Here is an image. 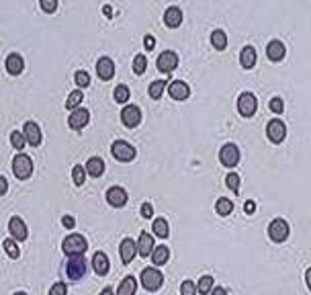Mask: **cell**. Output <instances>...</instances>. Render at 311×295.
<instances>
[{"label":"cell","mask_w":311,"mask_h":295,"mask_svg":"<svg viewBox=\"0 0 311 295\" xmlns=\"http://www.w3.org/2000/svg\"><path fill=\"white\" fill-rule=\"evenodd\" d=\"M219 160H221L223 166L234 168L240 162V148L236 146V144H225V146L221 148V152H219Z\"/></svg>","instance_id":"9c48e42d"},{"label":"cell","mask_w":311,"mask_h":295,"mask_svg":"<svg viewBox=\"0 0 311 295\" xmlns=\"http://www.w3.org/2000/svg\"><path fill=\"white\" fill-rule=\"evenodd\" d=\"M225 182H227V187H229L234 193H238V191H240V185H242V182H240V176H238L236 172H229V174H227V178H225Z\"/></svg>","instance_id":"ab89813d"},{"label":"cell","mask_w":311,"mask_h":295,"mask_svg":"<svg viewBox=\"0 0 311 295\" xmlns=\"http://www.w3.org/2000/svg\"><path fill=\"white\" fill-rule=\"evenodd\" d=\"M180 295H197V285L192 281H182L180 285Z\"/></svg>","instance_id":"b9f144b4"},{"label":"cell","mask_w":311,"mask_h":295,"mask_svg":"<svg viewBox=\"0 0 311 295\" xmlns=\"http://www.w3.org/2000/svg\"><path fill=\"white\" fill-rule=\"evenodd\" d=\"M14 295H27V293H25V291H16Z\"/></svg>","instance_id":"11a10c76"},{"label":"cell","mask_w":311,"mask_h":295,"mask_svg":"<svg viewBox=\"0 0 311 295\" xmlns=\"http://www.w3.org/2000/svg\"><path fill=\"white\" fill-rule=\"evenodd\" d=\"M266 56H268V60H273V62H281V60L287 56V47H285V43H283V41H279V39L270 41V43L266 45Z\"/></svg>","instance_id":"ac0fdd59"},{"label":"cell","mask_w":311,"mask_h":295,"mask_svg":"<svg viewBox=\"0 0 311 295\" xmlns=\"http://www.w3.org/2000/svg\"><path fill=\"white\" fill-rule=\"evenodd\" d=\"M270 111L273 113H277V115H281L283 113V109H285V103H283V99L281 97H275V99H270Z\"/></svg>","instance_id":"60d3db41"},{"label":"cell","mask_w":311,"mask_h":295,"mask_svg":"<svg viewBox=\"0 0 311 295\" xmlns=\"http://www.w3.org/2000/svg\"><path fill=\"white\" fill-rule=\"evenodd\" d=\"M6 191H8V180H6V178L0 174V197H2Z\"/></svg>","instance_id":"681fc988"},{"label":"cell","mask_w":311,"mask_h":295,"mask_svg":"<svg viewBox=\"0 0 311 295\" xmlns=\"http://www.w3.org/2000/svg\"><path fill=\"white\" fill-rule=\"evenodd\" d=\"M82 99H84L82 90H74V93H70V97H68V101H66V109H70V111L78 109V105L82 103Z\"/></svg>","instance_id":"d6a6232c"},{"label":"cell","mask_w":311,"mask_h":295,"mask_svg":"<svg viewBox=\"0 0 311 295\" xmlns=\"http://www.w3.org/2000/svg\"><path fill=\"white\" fill-rule=\"evenodd\" d=\"M168 95H170L174 101H186L188 95H190V88H188L186 82L174 80V82H168Z\"/></svg>","instance_id":"7c38bea8"},{"label":"cell","mask_w":311,"mask_h":295,"mask_svg":"<svg viewBox=\"0 0 311 295\" xmlns=\"http://www.w3.org/2000/svg\"><path fill=\"white\" fill-rule=\"evenodd\" d=\"M146 66H148L146 56H144V53H138V56L133 58V72H135V74H144V72H146Z\"/></svg>","instance_id":"8d00e7d4"},{"label":"cell","mask_w":311,"mask_h":295,"mask_svg":"<svg viewBox=\"0 0 311 295\" xmlns=\"http://www.w3.org/2000/svg\"><path fill=\"white\" fill-rule=\"evenodd\" d=\"M289 234H291V230H289V224H287L285 219L279 217V219L270 222V226H268V236H270L273 242L281 244V242H285V240L289 238Z\"/></svg>","instance_id":"8992f818"},{"label":"cell","mask_w":311,"mask_h":295,"mask_svg":"<svg viewBox=\"0 0 311 295\" xmlns=\"http://www.w3.org/2000/svg\"><path fill=\"white\" fill-rule=\"evenodd\" d=\"M103 12H105V14H107V16H111V12H113V8H111V6H107V4H105V6H103Z\"/></svg>","instance_id":"f5cc1de1"},{"label":"cell","mask_w":311,"mask_h":295,"mask_svg":"<svg viewBox=\"0 0 311 295\" xmlns=\"http://www.w3.org/2000/svg\"><path fill=\"white\" fill-rule=\"evenodd\" d=\"M244 211H246L248 215H252V213L256 211V203H254V201H246V205H244Z\"/></svg>","instance_id":"7dc6e473"},{"label":"cell","mask_w":311,"mask_h":295,"mask_svg":"<svg viewBox=\"0 0 311 295\" xmlns=\"http://www.w3.org/2000/svg\"><path fill=\"white\" fill-rule=\"evenodd\" d=\"M12 172H14V176L21 178V180L29 178L31 172H33V162H31V158H29L27 154H16L14 160H12Z\"/></svg>","instance_id":"277c9868"},{"label":"cell","mask_w":311,"mask_h":295,"mask_svg":"<svg viewBox=\"0 0 311 295\" xmlns=\"http://www.w3.org/2000/svg\"><path fill=\"white\" fill-rule=\"evenodd\" d=\"M211 289H213V277H209V275L201 277L199 283H197V291L201 295H207V293H211Z\"/></svg>","instance_id":"1f68e13d"},{"label":"cell","mask_w":311,"mask_h":295,"mask_svg":"<svg viewBox=\"0 0 311 295\" xmlns=\"http://www.w3.org/2000/svg\"><path fill=\"white\" fill-rule=\"evenodd\" d=\"M68 293V287H66V283H62V281H57L51 289H49V295H66Z\"/></svg>","instance_id":"7bdbcfd3"},{"label":"cell","mask_w":311,"mask_h":295,"mask_svg":"<svg viewBox=\"0 0 311 295\" xmlns=\"http://www.w3.org/2000/svg\"><path fill=\"white\" fill-rule=\"evenodd\" d=\"M41 8L45 12H53L57 8V0H41Z\"/></svg>","instance_id":"ee69618b"},{"label":"cell","mask_w":311,"mask_h":295,"mask_svg":"<svg viewBox=\"0 0 311 295\" xmlns=\"http://www.w3.org/2000/svg\"><path fill=\"white\" fill-rule=\"evenodd\" d=\"M121 121H123L125 127H138V125L142 123V111H140V107H135V105L123 107V111H121Z\"/></svg>","instance_id":"30bf717a"},{"label":"cell","mask_w":311,"mask_h":295,"mask_svg":"<svg viewBox=\"0 0 311 295\" xmlns=\"http://www.w3.org/2000/svg\"><path fill=\"white\" fill-rule=\"evenodd\" d=\"M72 178H74V185H76V187H82L84 180H86V170H84V166H74Z\"/></svg>","instance_id":"74e56055"},{"label":"cell","mask_w":311,"mask_h":295,"mask_svg":"<svg viewBox=\"0 0 311 295\" xmlns=\"http://www.w3.org/2000/svg\"><path fill=\"white\" fill-rule=\"evenodd\" d=\"M152 230H154V234L158 238H168V234H170L168 222H166L164 217H156L154 224H152Z\"/></svg>","instance_id":"83f0119b"},{"label":"cell","mask_w":311,"mask_h":295,"mask_svg":"<svg viewBox=\"0 0 311 295\" xmlns=\"http://www.w3.org/2000/svg\"><path fill=\"white\" fill-rule=\"evenodd\" d=\"M62 224H64V228H68V230H74V226H76V219H74L72 215H64V217H62Z\"/></svg>","instance_id":"bcb514c9"},{"label":"cell","mask_w":311,"mask_h":295,"mask_svg":"<svg viewBox=\"0 0 311 295\" xmlns=\"http://www.w3.org/2000/svg\"><path fill=\"white\" fill-rule=\"evenodd\" d=\"M111 261H109V256L105 254V252H94V256H92V269H94V273L96 275H101V277H105L107 273H109V269H111V265H109Z\"/></svg>","instance_id":"d6986e66"},{"label":"cell","mask_w":311,"mask_h":295,"mask_svg":"<svg viewBox=\"0 0 311 295\" xmlns=\"http://www.w3.org/2000/svg\"><path fill=\"white\" fill-rule=\"evenodd\" d=\"M88 273V261L84 256H70L66 263V275L70 281H80Z\"/></svg>","instance_id":"7a4b0ae2"},{"label":"cell","mask_w":311,"mask_h":295,"mask_svg":"<svg viewBox=\"0 0 311 295\" xmlns=\"http://www.w3.org/2000/svg\"><path fill=\"white\" fill-rule=\"evenodd\" d=\"M144 45H146V49H154L156 39L152 37V35H146V39H144Z\"/></svg>","instance_id":"c3c4849f"},{"label":"cell","mask_w":311,"mask_h":295,"mask_svg":"<svg viewBox=\"0 0 311 295\" xmlns=\"http://www.w3.org/2000/svg\"><path fill=\"white\" fill-rule=\"evenodd\" d=\"M23 136L25 140L31 144V146H39L41 144V130L35 121H27L25 127H23Z\"/></svg>","instance_id":"2e32d148"},{"label":"cell","mask_w":311,"mask_h":295,"mask_svg":"<svg viewBox=\"0 0 311 295\" xmlns=\"http://www.w3.org/2000/svg\"><path fill=\"white\" fill-rule=\"evenodd\" d=\"M96 72H99V76L103 80H111L115 76V64H113V60L111 58H101L96 62Z\"/></svg>","instance_id":"44dd1931"},{"label":"cell","mask_w":311,"mask_h":295,"mask_svg":"<svg viewBox=\"0 0 311 295\" xmlns=\"http://www.w3.org/2000/svg\"><path fill=\"white\" fill-rule=\"evenodd\" d=\"M305 283H307V287L311 289V269H307V273H305Z\"/></svg>","instance_id":"816d5d0a"},{"label":"cell","mask_w":311,"mask_h":295,"mask_svg":"<svg viewBox=\"0 0 311 295\" xmlns=\"http://www.w3.org/2000/svg\"><path fill=\"white\" fill-rule=\"evenodd\" d=\"M86 248H88V242L82 234H70L62 242V250L68 256H82L86 252Z\"/></svg>","instance_id":"6da1fadb"},{"label":"cell","mask_w":311,"mask_h":295,"mask_svg":"<svg viewBox=\"0 0 311 295\" xmlns=\"http://www.w3.org/2000/svg\"><path fill=\"white\" fill-rule=\"evenodd\" d=\"M8 230H10V236H12L14 240H18V242L27 240V236H29V230H27L25 222H23L18 215L10 217V222H8Z\"/></svg>","instance_id":"4fadbf2b"},{"label":"cell","mask_w":311,"mask_h":295,"mask_svg":"<svg viewBox=\"0 0 311 295\" xmlns=\"http://www.w3.org/2000/svg\"><path fill=\"white\" fill-rule=\"evenodd\" d=\"M240 62H242V66H244L246 70H252L254 64H256V49H254L252 45H246V47L242 49V53H240Z\"/></svg>","instance_id":"484cf974"},{"label":"cell","mask_w":311,"mask_h":295,"mask_svg":"<svg viewBox=\"0 0 311 295\" xmlns=\"http://www.w3.org/2000/svg\"><path fill=\"white\" fill-rule=\"evenodd\" d=\"M25 136H23V132H12L10 134V144H12V148H16V150H23L25 148Z\"/></svg>","instance_id":"f35d334b"},{"label":"cell","mask_w":311,"mask_h":295,"mask_svg":"<svg viewBox=\"0 0 311 295\" xmlns=\"http://www.w3.org/2000/svg\"><path fill=\"white\" fill-rule=\"evenodd\" d=\"M2 246H4V252L10 256V259H18V254H21V250H18V246H16V242L14 240H4L2 242Z\"/></svg>","instance_id":"d590c367"},{"label":"cell","mask_w":311,"mask_h":295,"mask_svg":"<svg viewBox=\"0 0 311 295\" xmlns=\"http://www.w3.org/2000/svg\"><path fill=\"white\" fill-rule=\"evenodd\" d=\"M166 86H168V80H156V82L150 84L148 93H150V97H152L154 101H158V99L162 97V93H164V88H166Z\"/></svg>","instance_id":"4dcf8cb0"},{"label":"cell","mask_w":311,"mask_h":295,"mask_svg":"<svg viewBox=\"0 0 311 295\" xmlns=\"http://www.w3.org/2000/svg\"><path fill=\"white\" fill-rule=\"evenodd\" d=\"M140 281H142L144 289H148V291H158V289L162 287V283H164V275L158 271V267H148V269L142 271Z\"/></svg>","instance_id":"3957f363"},{"label":"cell","mask_w":311,"mask_h":295,"mask_svg":"<svg viewBox=\"0 0 311 295\" xmlns=\"http://www.w3.org/2000/svg\"><path fill=\"white\" fill-rule=\"evenodd\" d=\"M111 152H113V156H115L119 162H131V160L135 158V154H138L135 148L131 146V144H127V142H123V140L113 142Z\"/></svg>","instance_id":"52a82bcc"},{"label":"cell","mask_w":311,"mask_h":295,"mask_svg":"<svg viewBox=\"0 0 311 295\" xmlns=\"http://www.w3.org/2000/svg\"><path fill=\"white\" fill-rule=\"evenodd\" d=\"M4 66H6V72L12 74V76H18L25 70V62H23V58L18 53H10L6 58V62H4Z\"/></svg>","instance_id":"7402d4cb"},{"label":"cell","mask_w":311,"mask_h":295,"mask_svg":"<svg viewBox=\"0 0 311 295\" xmlns=\"http://www.w3.org/2000/svg\"><path fill=\"white\" fill-rule=\"evenodd\" d=\"M211 295H227V291H225L223 287H213V289H211Z\"/></svg>","instance_id":"f907efd6"},{"label":"cell","mask_w":311,"mask_h":295,"mask_svg":"<svg viewBox=\"0 0 311 295\" xmlns=\"http://www.w3.org/2000/svg\"><path fill=\"white\" fill-rule=\"evenodd\" d=\"M113 97H115L117 103H127V101H129V88H127L125 84H119V86H115Z\"/></svg>","instance_id":"e575fe53"},{"label":"cell","mask_w":311,"mask_h":295,"mask_svg":"<svg viewBox=\"0 0 311 295\" xmlns=\"http://www.w3.org/2000/svg\"><path fill=\"white\" fill-rule=\"evenodd\" d=\"M211 43H213L215 49H225L227 47V35L221 29H217V31L211 33Z\"/></svg>","instance_id":"f546056e"},{"label":"cell","mask_w":311,"mask_h":295,"mask_svg":"<svg viewBox=\"0 0 311 295\" xmlns=\"http://www.w3.org/2000/svg\"><path fill=\"white\" fill-rule=\"evenodd\" d=\"M88 121H90V113L86 109H74L72 115L68 117V125L72 130H82L88 125Z\"/></svg>","instance_id":"5bb4252c"},{"label":"cell","mask_w":311,"mask_h":295,"mask_svg":"<svg viewBox=\"0 0 311 295\" xmlns=\"http://www.w3.org/2000/svg\"><path fill=\"white\" fill-rule=\"evenodd\" d=\"M258 109V99L254 97V93H242L238 97V111L242 117H252Z\"/></svg>","instance_id":"5b68a950"},{"label":"cell","mask_w":311,"mask_h":295,"mask_svg":"<svg viewBox=\"0 0 311 295\" xmlns=\"http://www.w3.org/2000/svg\"><path fill=\"white\" fill-rule=\"evenodd\" d=\"M168 259H170V248H168L166 244L156 246L154 252H152V263H154V267H162V265H166V263H168Z\"/></svg>","instance_id":"d4e9b609"},{"label":"cell","mask_w":311,"mask_h":295,"mask_svg":"<svg viewBox=\"0 0 311 295\" xmlns=\"http://www.w3.org/2000/svg\"><path fill=\"white\" fill-rule=\"evenodd\" d=\"M215 211H217V215H221V217H227V215L234 211V203H231L229 199L221 197V199H217V203H215Z\"/></svg>","instance_id":"f1b7e54d"},{"label":"cell","mask_w":311,"mask_h":295,"mask_svg":"<svg viewBox=\"0 0 311 295\" xmlns=\"http://www.w3.org/2000/svg\"><path fill=\"white\" fill-rule=\"evenodd\" d=\"M84 170H86V174H90V176H101V174L105 172V160L99 158V156H92V158H88Z\"/></svg>","instance_id":"cb8c5ba5"},{"label":"cell","mask_w":311,"mask_h":295,"mask_svg":"<svg viewBox=\"0 0 311 295\" xmlns=\"http://www.w3.org/2000/svg\"><path fill=\"white\" fill-rule=\"evenodd\" d=\"M101 295H115V293H113V289H111V287H107V289H103V291H101Z\"/></svg>","instance_id":"db71d44e"},{"label":"cell","mask_w":311,"mask_h":295,"mask_svg":"<svg viewBox=\"0 0 311 295\" xmlns=\"http://www.w3.org/2000/svg\"><path fill=\"white\" fill-rule=\"evenodd\" d=\"M176 68H178V56L174 51H162L158 58V70L164 74H170Z\"/></svg>","instance_id":"8fae6325"},{"label":"cell","mask_w":311,"mask_h":295,"mask_svg":"<svg viewBox=\"0 0 311 295\" xmlns=\"http://www.w3.org/2000/svg\"><path fill=\"white\" fill-rule=\"evenodd\" d=\"M154 236L148 234V232H142L140 234V240H138V252L140 256H152L154 252Z\"/></svg>","instance_id":"ffe728a7"},{"label":"cell","mask_w":311,"mask_h":295,"mask_svg":"<svg viewBox=\"0 0 311 295\" xmlns=\"http://www.w3.org/2000/svg\"><path fill=\"white\" fill-rule=\"evenodd\" d=\"M119 254H121L123 265H129L135 259V254H138V242H133L131 238H125L121 242V246H119Z\"/></svg>","instance_id":"9a60e30c"},{"label":"cell","mask_w":311,"mask_h":295,"mask_svg":"<svg viewBox=\"0 0 311 295\" xmlns=\"http://www.w3.org/2000/svg\"><path fill=\"white\" fill-rule=\"evenodd\" d=\"M164 23H166V27H170V29L180 27V23H182V10H180L178 6H170V8L164 12Z\"/></svg>","instance_id":"603a6c76"},{"label":"cell","mask_w":311,"mask_h":295,"mask_svg":"<svg viewBox=\"0 0 311 295\" xmlns=\"http://www.w3.org/2000/svg\"><path fill=\"white\" fill-rule=\"evenodd\" d=\"M74 82L78 84V88H86V86H90V74L88 72H84V70H78L76 72V76H74Z\"/></svg>","instance_id":"836d02e7"},{"label":"cell","mask_w":311,"mask_h":295,"mask_svg":"<svg viewBox=\"0 0 311 295\" xmlns=\"http://www.w3.org/2000/svg\"><path fill=\"white\" fill-rule=\"evenodd\" d=\"M152 215H154V207H152L150 203H144V205H142V217L150 219Z\"/></svg>","instance_id":"f6af8a7d"},{"label":"cell","mask_w":311,"mask_h":295,"mask_svg":"<svg viewBox=\"0 0 311 295\" xmlns=\"http://www.w3.org/2000/svg\"><path fill=\"white\" fill-rule=\"evenodd\" d=\"M107 201H109V205H113V207H123V205L127 203V191L121 189V187H111V189L107 191Z\"/></svg>","instance_id":"e0dca14e"},{"label":"cell","mask_w":311,"mask_h":295,"mask_svg":"<svg viewBox=\"0 0 311 295\" xmlns=\"http://www.w3.org/2000/svg\"><path fill=\"white\" fill-rule=\"evenodd\" d=\"M266 136L273 144H281L285 138H287V125L281 121V119H273L268 125H266Z\"/></svg>","instance_id":"ba28073f"},{"label":"cell","mask_w":311,"mask_h":295,"mask_svg":"<svg viewBox=\"0 0 311 295\" xmlns=\"http://www.w3.org/2000/svg\"><path fill=\"white\" fill-rule=\"evenodd\" d=\"M135 289H138V279L127 275L121 283H119V289H117V295H135Z\"/></svg>","instance_id":"4316f807"}]
</instances>
